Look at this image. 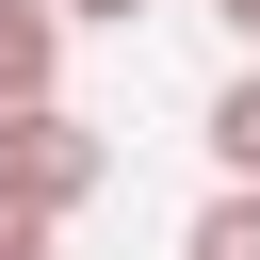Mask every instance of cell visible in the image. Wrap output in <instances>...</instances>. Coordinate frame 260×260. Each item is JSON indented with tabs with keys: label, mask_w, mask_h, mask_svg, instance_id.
Masks as SVG:
<instances>
[{
	"label": "cell",
	"mask_w": 260,
	"mask_h": 260,
	"mask_svg": "<svg viewBox=\"0 0 260 260\" xmlns=\"http://www.w3.org/2000/svg\"><path fill=\"white\" fill-rule=\"evenodd\" d=\"M98 179H114V146H98L81 114H16V130H0V228H49V244H65V211H81Z\"/></svg>",
	"instance_id": "6da1fadb"
},
{
	"label": "cell",
	"mask_w": 260,
	"mask_h": 260,
	"mask_svg": "<svg viewBox=\"0 0 260 260\" xmlns=\"http://www.w3.org/2000/svg\"><path fill=\"white\" fill-rule=\"evenodd\" d=\"M16 114H65V16L49 0H0V130Z\"/></svg>",
	"instance_id": "7a4b0ae2"
},
{
	"label": "cell",
	"mask_w": 260,
	"mask_h": 260,
	"mask_svg": "<svg viewBox=\"0 0 260 260\" xmlns=\"http://www.w3.org/2000/svg\"><path fill=\"white\" fill-rule=\"evenodd\" d=\"M195 146H211V195H260V65H228V81H211Z\"/></svg>",
	"instance_id": "3957f363"
},
{
	"label": "cell",
	"mask_w": 260,
	"mask_h": 260,
	"mask_svg": "<svg viewBox=\"0 0 260 260\" xmlns=\"http://www.w3.org/2000/svg\"><path fill=\"white\" fill-rule=\"evenodd\" d=\"M179 260H260V195H195V228H179Z\"/></svg>",
	"instance_id": "277c9868"
},
{
	"label": "cell",
	"mask_w": 260,
	"mask_h": 260,
	"mask_svg": "<svg viewBox=\"0 0 260 260\" xmlns=\"http://www.w3.org/2000/svg\"><path fill=\"white\" fill-rule=\"evenodd\" d=\"M49 16H65V32H130L146 0H49Z\"/></svg>",
	"instance_id": "5b68a950"
},
{
	"label": "cell",
	"mask_w": 260,
	"mask_h": 260,
	"mask_svg": "<svg viewBox=\"0 0 260 260\" xmlns=\"http://www.w3.org/2000/svg\"><path fill=\"white\" fill-rule=\"evenodd\" d=\"M211 16H228V32H244V49H260V0H211Z\"/></svg>",
	"instance_id": "8992f818"
},
{
	"label": "cell",
	"mask_w": 260,
	"mask_h": 260,
	"mask_svg": "<svg viewBox=\"0 0 260 260\" xmlns=\"http://www.w3.org/2000/svg\"><path fill=\"white\" fill-rule=\"evenodd\" d=\"M0 260H49V228H0Z\"/></svg>",
	"instance_id": "52a82bcc"
}]
</instances>
